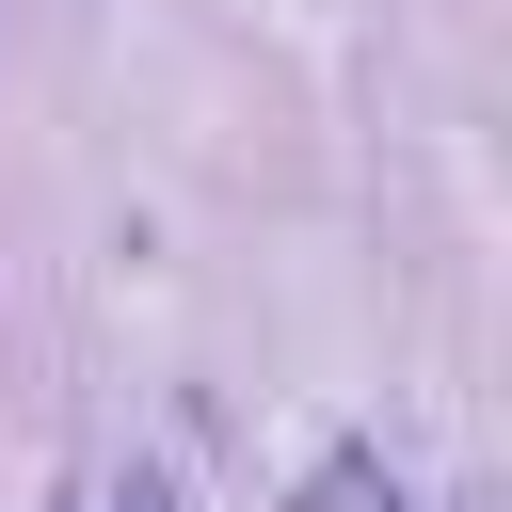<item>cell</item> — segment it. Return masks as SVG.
<instances>
[{
    "label": "cell",
    "mask_w": 512,
    "mask_h": 512,
    "mask_svg": "<svg viewBox=\"0 0 512 512\" xmlns=\"http://www.w3.org/2000/svg\"><path fill=\"white\" fill-rule=\"evenodd\" d=\"M304 512H400V480H384V464H368V448H336V464H320V480H304Z\"/></svg>",
    "instance_id": "6da1fadb"
}]
</instances>
